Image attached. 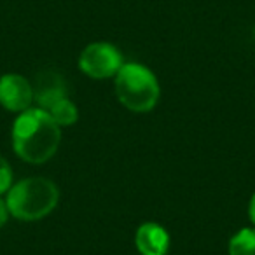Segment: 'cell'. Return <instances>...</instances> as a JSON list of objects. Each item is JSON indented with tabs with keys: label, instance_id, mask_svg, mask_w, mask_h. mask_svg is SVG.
Masks as SVG:
<instances>
[{
	"label": "cell",
	"instance_id": "obj_11",
	"mask_svg": "<svg viewBox=\"0 0 255 255\" xmlns=\"http://www.w3.org/2000/svg\"><path fill=\"white\" fill-rule=\"evenodd\" d=\"M9 208H7V203H5V199L0 198V229L7 224V219H9Z\"/></svg>",
	"mask_w": 255,
	"mask_h": 255
},
{
	"label": "cell",
	"instance_id": "obj_4",
	"mask_svg": "<svg viewBox=\"0 0 255 255\" xmlns=\"http://www.w3.org/2000/svg\"><path fill=\"white\" fill-rule=\"evenodd\" d=\"M123 65V54L110 42H91L79 56V68L91 79L116 77Z\"/></svg>",
	"mask_w": 255,
	"mask_h": 255
},
{
	"label": "cell",
	"instance_id": "obj_9",
	"mask_svg": "<svg viewBox=\"0 0 255 255\" xmlns=\"http://www.w3.org/2000/svg\"><path fill=\"white\" fill-rule=\"evenodd\" d=\"M229 255H255V227L238 231L227 245Z\"/></svg>",
	"mask_w": 255,
	"mask_h": 255
},
{
	"label": "cell",
	"instance_id": "obj_12",
	"mask_svg": "<svg viewBox=\"0 0 255 255\" xmlns=\"http://www.w3.org/2000/svg\"><path fill=\"white\" fill-rule=\"evenodd\" d=\"M248 219H250V222L255 226V194L252 196L250 203H248Z\"/></svg>",
	"mask_w": 255,
	"mask_h": 255
},
{
	"label": "cell",
	"instance_id": "obj_5",
	"mask_svg": "<svg viewBox=\"0 0 255 255\" xmlns=\"http://www.w3.org/2000/svg\"><path fill=\"white\" fill-rule=\"evenodd\" d=\"M33 88L23 75L5 74L0 77V105L11 112H25L32 107Z\"/></svg>",
	"mask_w": 255,
	"mask_h": 255
},
{
	"label": "cell",
	"instance_id": "obj_6",
	"mask_svg": "<svg viewBox=\"0 0 255 255\" xmlns=\"http://www.w3.org/2000/svg\"><path fill=\"white\" fill-rule=\"evenodd\" d=\"M136 250L142 255H166L170 248V234L156 222H145L136 229Z\"/></svg>",
	"mask_w": 255,
	"mask_h": 255
},
{
	"label": "cell",
	"instance_id": "obj_10",
	"mask_svg": "<svg viewBox=\"0 0 255 255\" xmlns=\"http://www.w3.org/2000/svg\"><path fill=\"white\" fill-rule=\"evenodd\" d=\"M12 187V170L9 163L0 156V196Z\"/></svg>",
	"mask_w": 255,
	"mask_h": 255
},
{
	"label": "cell",
	"instance_id": "obj_3",
	"mask_svg": "<svg viewBox=\"0 0 255 255\" xmlns=\"http://www.w3.org/2000/svg\"><path fill=\"white\" fill-rule=\"evenodd\" d=\"M116 95L131 112H149L159 102V82L154 72L140 63H124L116 75Z\"/></svg>",
	"mask_w": 255,
	"mask_h": 255
},
{
	"label": "cell",
	"instance_id": "obj_7",
	"mask_svg": "<svg viewBox=\"0 0 255 255\" xmlns=\"http://www.w3.org/2000/svg\"><path fill=\"white\" fill-rule=\"evenodd\" d=\"M65 81L58 74H42L37 79L35 89H33V102L42 110H49L56 102L65 98L67 88Z\"/></svg>",
	"mask_w": 255,
	"mask_h": 255
},
{
	"label": "cell",
	"instance_id": "obj_8",
	"mask_svg": "<svg viewBox=\"0 0 255 255\" xmlns=\"http://www.w3.org/2000/svg\"><path fill=\"white\" fill-rule=\"evenodd\" d=\"M46 112L53 117V121L60 128L61 126H72V124H75L79 119L77 107H75V103L72 102L68 96H65V98H61L60 102H56L49 110H46Z\"/></svg>",
	"mask_w": 255,
	"mask_h": 255
},
{
	"label": "cell",
	"instance_id": "obj_1",
	"mask_svg": "<svg viewBox=\"0 0 255 255\" xmlns=\"http://www.w3.org/2000/svg\"><path fill=\"white\" fill-rule=\"evenodd\" d=\"M11 138L12 149L19 159L42 164L56 154L61 142V129L46 110L30 107L16 117Z\"/></svg>",
	"mask_w": 255,
	"mask_h": 255
},
{
	"label": "cell",
	"instance_id": "obj_2",
	"mask_svg": "<svg viewBox=\"0 0 255 255\" xmlns=\"http://www.w3.org/2000/svg\"><path fill=\"white\" fill-rule=\"evenodd\" d=\"M60 201V191L54 182L42 177L19 180L7 191L9 213L23 222H33L47 217Z\"/></svg>",
	"mask_w": 255,
	"mask_h": 255
}]
</instances>
